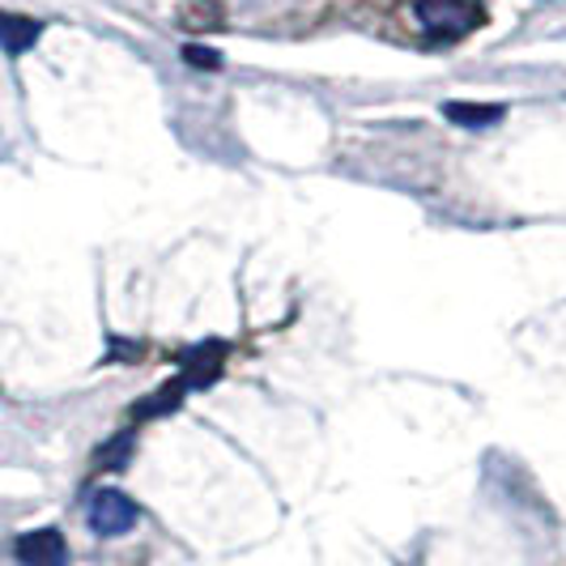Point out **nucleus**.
<instances>
[{
	"label": "nucleus",
	"mask_w": 566,
	"mask_h": 566,
	"mask_svg": "<svg viewBox=\"0 0 566 566\" xmlns=\"http://www.w3.org/2000/svg\"><path fill=\"white\" fill-rule=\"evenodd\" d=\"M413 13L434 39H464L485 27L482 0H413Z\"/></svg>",
	"instance_id": "nucleus-1"
},
{
	"label": "nucleus",
	"mask_w": 566,
	"mask_h": 566,
	"mask_svg": "<svg viewBox=\"0 0 566 566\" xmlns=\"http://www.w3.org/2000/svg\"><path fill=\"white\" fill-rule=\"evenodd\" d=\"M142 520V507L124 494V490H98L90 499V528L98 537H124L133 524Z\"/></svg>",
	"instance_id": "nucleus-2"
},
{
	"label": "nucleus",
	"mask_w": 566,
	"mask_h": 566,
	"mask_svg": "<svg viewBox=\"0 0 566 566\" xmlns=\"http://www.w3.org/2000/svg\"><path fill=\"white\" fill-rule=\"evenodd\" d=\"M18 563L22 566H69V541L60 528H34L18 537Z\"/></svg>",
	"instance_id": "nucleus-3"
},
{
	"label": "nucleus",
	"mask_w": 566,
	"mask_h": 566,
	"mask_svg": "<svg viewBox=\"0 0 566 566\" xmlns=\"http://www.w3.org/2000/svg\"><path fill=\"white\" fill-rule=\"evenodd\" d=\"M227 354H230V345L218 337L200 340L197 349H188V354H184V379H188V388H209V384L227 370Z\"/></svg>",
	"instance_id": "nucleus-4"
},
{
	"label": "nucleus",
	"mask_w": 566,
	"mask_h": 566,
	"mask_svg": "<svg viewBox=\"0 0 566 566\" xmlns=\"http://www.w3.org/2000/svg\"><path fill=\"white\" fill-rule=\"evenodd\" d=\"M175 27L188 34H209V30L227 27V4L222 0H179L175 9Z\"/></svg>",
	"instance_id": "nucleus-5"
},
{
	"label": "nucleus",
	"mask_w": 566,
	"mask_h": 566,
	"mask_svg": "<svg viewBox=\"0 0 566 566\" xmlns=\"http://www.w3.org/2000/svg\"><path fill=\"white\" fill-rule=\"evenodd\" d=\"M503 115H507L503 103H443V119L464 133H485V128L503 124Z\"/></svg>",
	"instance_id": "nucleus-6"
},
{
	"label": "nucleus",
	"mask_w": 566,
	"mask_h": 566,
	"mask_svg": "<svg viewBox=\"0 0 566 566\" xmlns=\"http://www.w3.org/2000/svg\"><path fill=\"white\" fill-rule=\"evenodd\" d=\"M43 39V22L22 18V13H0V52L4 56H22Z\"/></svg>",
	"instance_id": "nucleus-7"
},
{
	"label": "nucleus",
	"mask_w": 566,
	"mask_h": 566,
	"mask_svg": "<svg viewBox=\"0 0 566 566\" xmlns=\"http://www.w3.org/2000/svg\"><path fill=\"white\" fill-rule=\"evenodd\" d=\"M188 392V379L179 375V379H167L158 392H149L145 400H137V409H133V422H149V418H163L170 409H179V400Z\"/></svg>",
	"instance_id": "nucleus-8"
},
{
	"label": "nucleus",
	"mask_w": 566,
	"mask_h": 566,
	"mask_svg": "<svg viewBox=\"0 0 566 566\" xmlns=\"http://www.w3.org/2000/svg\"><path fill=\"white\" fill-rule=\"evenodd\" d=\"M133 460V434L124 430V434H115L112 443H103L98 452H94V464L98 469H124Z\"/></svg>",
	"instance_id": "nucleus-9"
},
{
	"label": "nucleus",
	"mask_w": 566,
	"mask_h": 566,
	"mask_svg": "<svg viewBox=\"0 0 566 566\" xmlns=\"http://www.w3.org/2000/svg\"><path fill=\"white\" fill-rule=\"evenodd\" d=\"M184 60H188L192 69H200V73H218V69H222V52H218V48H205V43H188V48H184Z\"/></svg>",
	"instance_id": "nucleus-10"
}]
</instances>
